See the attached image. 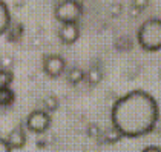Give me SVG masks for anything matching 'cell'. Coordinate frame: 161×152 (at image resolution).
Masks as SVG:
<instances>
[{"mask_svg":"<svg viewBox=\"0 0 161 152\" xmlns=\"http://www.w3.org/2000/svg\"><path fill=\"white\" fill-rule=\"evenodd\" d=\"M112 126L121 137H141L157 126L160 120V104L144 89H132L117 99L111 109Z\"/></svg>","mask_w":161,"mask_h":152,"instance_id":"1","label":"cell"},{"mask_svg":"<svg viewBox=\"0 0 161 152\" xmlns=\"http://www.w3.org/2000/svg\"><path fill=\"white\" fill-rule=\"evenodd\" d=\"M136 38L146 51H158L161 48V19L158 15L149 17L136 31Z\"/></svg>","mask_w":161,"mask_h":152,"instance_id":"2","label":"cell"},{"mask_svg":"<svg viewBox=\"0 0 161 152\" xmlns=\"http://www.w3.org/2000/svg\"><path fill=\"white\" fill-rule=\"evenodd\" d=\"M83 5L77 0H62L54 6V15L62 23H78L83 15Z\"/></svg>","mask_w":161,"mask_h":152,"instance_id":"3","label":"cell"},{"mask_svg":"<svg viewBox=\"0 0 161 152\" xmlns=\"http://www.w3.org/2000/svg\"><path fill=\"white\" fill-rule=\"evenodd\" d=\"M51 125V114L45 109H34L26 117V127L32 132L42 134Z\"/></svg>","mask_w":161,"mask_h":152,"instance_id":"4","label":"cell"},{"mask_svg":"<svg viewBox=\"0 0 161 152\" xmlns=\"http://www.w3.org/2000/svg\"><path fill=\"white\" fill-rule=\"evenodd\" d=\"M66 69V60L64 57L55 52H49L43 55V71L49 77L62 76Z\"/></svg>","mask_w":161,"mask_h":152,"instance_id":"5","label":"cell"},{"mask_svg":"<svg viewBox=\"0 0 161 152\" xmlns=\"http://www.w3.org/2000/svg\"><path fill=\"white\" fill-rule=\"evenodd\" d=\"M80 37V26L78 23H62L58 28V38L63 43L71 45L77 42V38Z\"/></svg>","mask_w":161,"mask_h":152,"instance_id":"6","label":"cell"},{"mask_svg":"<svg viewBox=\"0 0 161 152\" xmlns=\"http://www.w3.org/2000/svg\"><path fill=\"white\" fill-rule=\"evenodd\" d=\"M6 141L8 144L11 146V149H20L23 148L26 143V131H25V126L23 125H17L14 126L8 135H6Z\"/></svg>","mask_w":161,"mask_h":152,"instance_id":"7","label":"cell"},{"mask_svg":"<svg viewBox=\"0 0 161 152\" xmlns=\"http://www.w3.org/2000/svg\"><path fill=\"white\" fill-rule=\"evenodd\" d=\"M11 22H13V19H11V13H9L8 5L3 0H0V36L6 32Z\"/></svg>","mask_w":161,"mask_h":152,"instance_id":"8","label":"cell"},{"mask_svg":"<svg viewBox=\"0 0 161 152\" xmlns=\"http://www.w3.org/2000/svg\"><path fill=\"white\" fill-rule=\"evenodd\" d=\"M85 78L87 80L89 85H97V83H100L101 78H103V71H101V68H100L98 65H92L86 72H85Z\"/></svg>","mask_w":161,"mask_h":152,"instance_id":"9","label":"cell"},{"mask_svg":"<svg viewBox=\"0 0 161 152\" xmlns=\"http://www.w3.org/2000/svg\"><path fill=\"white\" fill-rule=\"evenodd\" d=\"M6 38L9 40V42H17L19 38L23 36V25L22 23H13L11 22V25L8 26V29H6Z\"/></svg>","mask_w":161,"mask_h":152,"instance_id":"10","label":"cell"},{"mask_svg":"<svg viewBox=\"0 0 161 152\" xmlns=\"http://www.w3.org/2000/svg\"><path fill=\"white\" fill-rule=\"evenodd\" d=\"M14 100H15V92H14V89L11 86L0 89V106L2 108H6V106L13 104Z\"/></svg>","mask_w":161,"mask_h":152,"instance_id":"11","label":"cell"},{"mask_svg":"<svg viewBox=\"0 0 161 152\" xmlns=\"http://www.w3.org/2000/svg\"><path fill=\"white\" fill-rule=\"evenodd\" d=\"M68 82L69 83H72V85H78L83 78H85V71L80 68V66H72V68H69L68 69Z\"/></svg>","mask_w":161,"mask_h":152,"instance_id":"12","label":"cell"},{"mask_svg":"<svg viewBox=\"0 0 161 152\" xmlns=\"http://www.w3.org/2000/svg\"><path fill=\"white\" fill-rule=\"evenodd\" d=\"M101 137H103V140H104L106 143H117L118 140L121 138V134L114 126H111V127H108L106 131L101 132Z\"/></svg>","mask_w":161,"mask_h":152,"instance_id":"13","label":"cell"},{"mask_svg":"<svg viewBox=\"0 0 161 152\" xmlns=\"http://www.w3.org/2000/svg\"><path fill=\"white\" fill-rule=\"evenodd\" d=\"M43 106H45V111L46 112H52L58 108V97L51 94V95H46L43 99Z\"/></svg>","mask_w":161,"mask_h":152,"instance_id":"14","label":"cell"},{"mask_svg":"<svg viewBox=\"0 0 161 152\" xmlns=\"http://www.w3.org/2000/svg\"><path fill=\"white\" fill-rule=\"evenodd\" d=\"M14 80V74L11 69H0V89L8 88Z\"/></svg>","mask_w":161,"mask_h":152,"instance_id":"15","label":"cell"},{"mask_svg":"<svg viewBox=\"0 0 161 152\" xmlns=\"http://www.w3.org/2000/svg\"><path fill=\"white\" fill-rule=\"evenodd\" d=\"M87 134H89L91 137H100V135H101V129H100V126L97 123H89Z\"/></svg>","mask_w":161,"mask_h":152,"instance_id":"16","label":"cell"},{"mask_svg":"<svg viewBox=\"0 0 161 152\" xmlns=\"http://www.w3.org/2000/svg\"><path fill=\"white\" fill-rule=\"evenodd\" d=\"M0 152H13L11 146L8 144L6 138H3V137H0Z\"/></svg>","mask_w":161,"mask_h":152,"instance_id":"17","label":"cell"},{"mask_svg":"<svg viewBox=\"0 0 161 152\" xmlns=\"http://www.w3.org/2000/svg\"><path fill=\"white\" fill-rule=\"evenodd\" d=\"M140 152H161V148L158 144H147L146 148H143Z\"/></svg>","mask_w":161,"mask_h":152,"instance_id":"18","label":"cell"},{"mask_svg":"<svg viewBox=\"0 0 161 152\" xmlns=\"http://www.w3.org/2000/svg\"><path fill=\"white\" fill-rule=\"evenodd\" d=\"M109 8H111L112 14H118L120 11H121V5H120V3H114V5L109 6Z\"/></svg>","mask_w":161,"mask_h":152,"instance_id":"19","label":"cell"}]
</instances>
